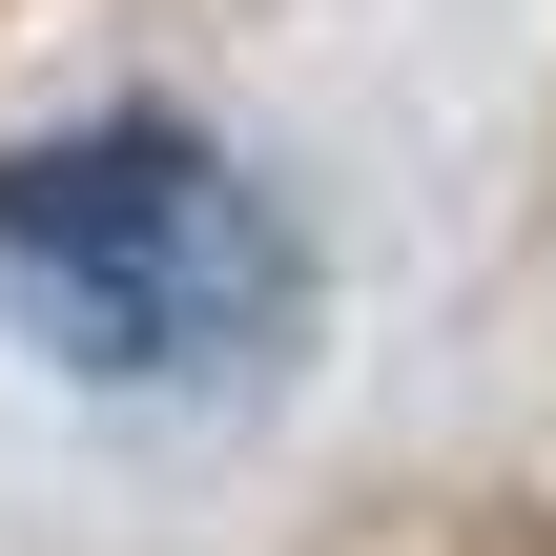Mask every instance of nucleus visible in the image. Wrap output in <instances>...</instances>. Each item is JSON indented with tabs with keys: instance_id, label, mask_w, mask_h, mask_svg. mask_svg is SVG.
I'll list each match as a JSON object with an SVG mask.
<instances>
[{
	"instance_id": "f257e3e1",
	"label": "nucleus",
	"mask_w": 556,
	"mask_h": 556,
	"mask_svg": "<svg viewBox=\"0 0 556 556\" xmlns=\"http://www.w3.org/2000/svg\"><path fill=\"white\" fill-rule=\"evenodd\" d=\"M0 289L62 371L103 392H206L289 330V227L186 144V124H83L0 165Z\"/></svg>"
}]
</instances>
